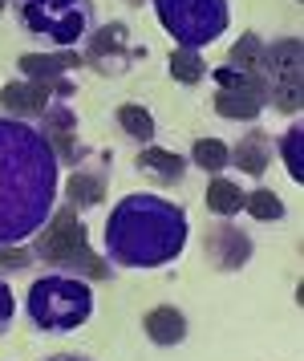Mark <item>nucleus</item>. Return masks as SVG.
<instances>
[{"label": "nucleus", "instance_id": "obj_10", "mask_svg": "<svg viewBox=\"0 0 304 361\" xmlns=\"http://www.w3.org/2000/svg\"><path fill=\"white\" fill-rule=\"evenodd\" d=\"M20 78H29V82H41V85H53V94L57 98H69L73 94V82H69V73L81 69V53L78 49H57V53H20Z\"/></svg>", "mask_w": 304, "mask_h": 361}, {"label": "nucleus", "instance_id": "obj_23", "mask_svg": "<svg viewBox=\"0 0 304 361\" xmlns=\"http://www.w3.org/2000/svg\"><path fill=\"white\" fill-rule=\"evenodd\" d=\"M260 53H264V37L260 33H243L236 45H231V53H227V66L236 69H248V73H256L260 66Z\"/></svg>", "mask_w": 304, "mask_h": 361}, {"label": "nucleus", "instance_id": "obj_24", "mask_svg": "<svg viewBox=\"0 0 304 361\" xmlns=\"http://www.w3.org/2000/svg\"><path fill=\"white\" fill-rule=\"evenodd\" d=\"M300 142H304V130H300V122H292L288 130L280 134V159H284V171H288L296 183H300V175H304V166H300Z\"/></svg>", "mask_w": 304, "mask_h": 361}, {"label": "nucleus", "instance_id": "obj_11", "mask_svg": "<svg viewBox=\"0 0 304 361\" xmlns=\"http://www.w3.org/2000/svg\"><path fill=\"white\" fill-rule=\"evenodd\" d=\"M37 130L45 134V142L53 147L57 163L61 166H78L85 154H81V142H78V114L65 106V98H53L45 106V114L37 118Z\"/></svg>", "mask_w": 304, "mask_h": 361}, {"label": "nucleus", "instance_id": "obj_19", "mask_svg": "<svg viewBox=\"0 0 304 361\" xmlns=\"http://www.w3.org/2000/svg\"><path fill=\"white\" fill-rule=\"evenodd\" d=\"M166 69H171V78H175L178 85H199L207 78L211 66L203 61V49H183V45H175L171 57H166Z\"/></svg>", "mask_w": 304, "mask_h": 361}, {"label": "nucleus", "instance_id": "obj_20", "mask_svg": "<svg viewBox=\"0 0 304 361\" xmlns=\"http://www.w3.org/2000/svg\"><path fill=\"white\" fill-rule=\"evenodd\" d=\"M118 126H122V134H126L130 142H138V147H150V142H154V118H150V110L138 106V102L118 106Z\"/></svg>", "mask_w": 304, "mask_h": 361}, {"label": "nucleus", "instance_id": "obj_12", "mask_svg": "<svg viewBox=\"0 0 304 361\" xmlns=\"http://www.w3.org/2000/svg\"><path fill=\"white\" fill-rule=\"evenodd\" d=\"M57 98L53 85H41V82H8L0 90V118H20V122H37L45 114V106Z\"/></svg>", "mask_w": 304, "mask_h": 361}, {"label": "nucleus", "instance_id": "obj_17", "mask_svg": "<svg viewBox=\"0 0 304 361\" xmlns=\"http://www.w3.org/2000/svg\"><path fill=\"white\" fill-rule=\"evenodd\" d=\"M187 317L183 309L175 305H159V309H150L142 317V333L150 337V345H159V349H171V345H183L187 341Z\"/></svg>", "mask_w": 304, "mask_h": 361}, {"label": "nucleus", "instance_id": "obj_27", "mask_svg": "<svg viewBox=\"0 0 304 361\" xmlns=\"http://www.w3.org/2000/svg\"><path fill=\"white\" fill-rule=\"evenodd\" d=\"M45 361H90L85 353H57V357H45Z\"/></svg>", "mask_w": 304, "mask_h": 361}, {"label": "nucleus", "instance_id": "obj_2", "mask_svg": "<svg viewBox=\"0 0 304 361\" xmlns=\"http://www.w3.org/2000/svg\"><path fill=\"white\" fill-rule=\"evenodd\" d=\"M191 235L187 207L175 199L130 191L106 215V260L118 268H162L183 256Z\"/></svg>", "mask_w": 304, "mask_h": 361}, {"label": "nucleus", "instance_id": "obj_22", "mask_svg": "<svg viewBox=\"0 0 304 361\" xmlns=\"http://www.w3.org/2000/svg\"><path fill=\"white\" fill-rule=\"evenodd\" d=\"M191 166L207 171V175H224L227 171V142L224 138H195L191 142Z\"/></svg>", "mask_w": 304, "mask_h": 361}, {"label": "nucleus", "instance_id": "obj_1", "mask_svg": "<svg viewBox=\"0 0 304 361\" xmlns=\"http://www.w3.org/2000/svg\"><path fill=\"white\" fill-rule=\"evenodd\" d=\"M61 191V163L32 122L0 118V244H29Z\"/></svg>", "mask_w": 304, "mask_h": 361}, {"label": "nucleus", "instance_id": "obj_9", "mask_svg": "<svg viewBox=\"0 0 304 361\" xmlns=\"http://www.w3.org/2000/svg\"><path fill=\"white\" fill-rule=\"evenodd\" d=\"M203 252H207V260H211L215 272H240V268H248L252 256H256V240H252L240 224L224 219V224H215V228L203 235Z\"/></svg>", "mask_w": 304, "mask_h": 361}, {"label": "nucleus", "instance_id": "obj_8", "mask_svg": "<svg viewBox=\"0 0 304 361\" xmlns=\"http://www.w3.org/2000/svg\"><path fill=\"white\" fill-rule=\"evenodd\" d=\"M138 57H142V49L130 45V29L122 20H110V25H94V33L85 37L81 66L97 69L102 78H122Z\"/></svg>", "mask_w": 304, "mask_h": 361}, {"label": "nucleus", "instance_id": "obj_14", "mask_svg": "<svg viewBox=\"0 0 304 361\" xmlns=\"http://www.w3.org/2000/svg\"><path fill=\"white\" fill-rule=\"evenodd\" d=\"M106 187H110V171H106V159H102V166H81V171L69 175V183H65V203L78 207V212L102 207Z\"/></svg>", "mask_w": 304, "mask_h": 361}, {"label": "nucleus", "instance_id": "obj_16", "mask_svg": "<svg viewBox=\"0 0 304 361\" xmlns=\"http://www.w3.org/2000/svg\"><path fill=\"white\" fill-rule=\"evenodd\" d=\"M211 106H215V114L227 118V122H256V118L264 114V90H260V82L236 85V90H215Z\"/></svg>", "mask_w": 304, "mask_h": 361}, {"label": "nucleus", "instance_id": "obj_18", "mask_svg": "<svg viewBox=\"0 0 304 361\" xmlns=\"http://www.w3.org/2000/svg\"><path fill=\"white\" fill-rule=\"evenodd\" d=\"M243 191L236 179H227V175H211L207 183V195H203V203H207L211 215H219V219H231V215L243 212Z\"/></svg>", "mask_w": 304, "mask_h": 361}, {"label": "nucleus", "instance_id": "obj_3", "mask_svg": "<svg viewBox=\"0 0 304 361\" xmlns=\"http://www.w3.org/2000/svg\"><path fill=\"white\" fill-rule=\"evenodd\" d=\"M29 252L32 264H49V272H69V276H81L90 284H102V280L114 276V264L90 247L85 224H81L78 207H69V203L53 207V215L32 235Z\"/></svg>", "mask_w": 304, "mask_h": 361}, {"label": "nucleus", "instance_id": "obj_25", "mask_svg": "<svg viewBox=\"0 0 304 361\" xmlns=\"http://www.w3.org/2000/svg\"><path fill=\"white\" fill-rule=\"evenodd\" d=\"M32 268V252L25 244H0V276H13Z\"/></svg>", "mask_w": 304, "mask_h": 361}, {"label": "nucleus", "instance_id": "obj_28", "mask_svg": "<svg viewBox=\"0 0 304 361\" xmlns=\"http://www.w3.org/2000/svg\"><path fill=\"white\" fill-rule=\"evenodd\" d=\"M4 8H8V0H0V13H4Z\"/></svg>", "mask_w": 304, "mask_h": 361}, {"label": "nucleus", "instance_id": "obj_15", "mask_svg": "<svg viewBox=\"0 0 304 361\" xmlns=\"http://www.w3.org/2000/svg\"><path fill=\"white\" fill-rule=\"evenodd\" d=\"M272 138L260 130H248L236 142V147H227V166H236V171H243V175H252V179H260L268 166H272Z\"/></svg>", "mask_w": 304, "mask_h": 361}, {"label": "nucleus", "instance_id": "obj_4", "mask_svg": "<svg viewBox=\"0 0 304 361\" xmlns=\"http://www.w3.org/2000/svg\"><path fill=\"white\" fill-rule=\"evenodd\" d=\"M25 317L37 333H73L94 317V288L90 280L69 272H45L25 293Z\"/></svg>", "mask_w": 304, "mask_h": 361}, {"label": "nucleus", "instance_id": "obj_5", "mask_svg": "<svg viewBox=\"0 0 304 361\" xmlns=\"http://www.w3.org/2000/svg\"><path fill=\"white\" fill-rule=\"evenodd\" d=\"M8 8L20 33L32 41H49L57 49H73L97 25L94 0H8Z\"/></svg>", "mask_w": 304, "mask_h": 361}, {"label": "nucleus", "instance_id": "obj_13", "mask_svg": "<svg viewBox=\"0 0 304 361\" xmlns=\"http://www.w3.org/2000/svg\"><path fill=\"white\" fill-rule=\"evenodd\" d=\"M134 171H138L142 179L159 183V187H178V183L187 179V163H183V154H175V150H162V147H154V142L138 150Z\"/></svg>", "mask_w": 304, "mask_h": 361}, {"label": "nucleus", "instance_id": "obj_7", "mask_svg": "<svg viewBox=\"0 0 304 361\" xmlns=\"http://www.w3.org/2000/svg\"><path fill=\"white\" fill-rule=\"evenodd\" d=\"M300 66H304V49L296 37H280L272 45H264L260 53V90H264V106H272L280 114L296 118L304 106V90H300Z\"/></svg>", "mask_w": 304, "mask_h": 361}, {"label": "nucleus", "instance_id": "obj_6", "mask_svg": "<svg viewBox=\"0 0 304 361\" xmlns=\"http://www.w3.org/2000/svg\"><path fill=\"white\" fill-rule=\"evenodd\" d=\"M154 17L183 49H207L231 25L227 0H150Z\"/></svg>", "mask_w": 304, "mask_h": 361}, {"label": "nucleus", "instance_id": "obj_26", "mask_svg": "<svg viewBox=\"0 0 304 361\" xmlns=\"http://www.w3.org/2000/svg\"><path fill=\"white\" fill-rule=\"evenodd\" d=\"M13 317H16V293L8 284V276H0V337L13 329Z\"/></svg>", "mask_w": 304, "mask_h": 361}, {"label": "nucleus", "instance_id": "obj_21", "mask_svg": "<svg viewBox=\"0 0 304 361\" xmlns=\"http://www.w3.org/2000/svg\"><path fill=\"white\" fill-rule=\"evenodd\" d=\"M243 212L252 215L256 224H280V219L288 215V207H284V199L276 195V191L256 187V191H248V195H243Z\"/></svg>", "mask_w": 304, "mask_h": 361}]
</instances>
